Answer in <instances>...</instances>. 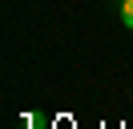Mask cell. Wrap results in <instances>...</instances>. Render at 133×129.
<instances>
[{"instance_id": "cell-2", "label": "cell", "mask_w": 133, "mask_h": 129, "mask_svg": "<svg viewBox=\"0 0 133 129\" xmlns=\"http://www.w3.org/2000/svg\"><path fill=\"white\" fill-rule=\"evenodd\" d=\"M113 4H121V0H113Z\"/></svg>"}, {"instance_id": "cell-1", "label": "cell", "mask_w": 133, "mask_h": 129, "mask_svg": "<svg viewBox=\"0 0 133 129\" xmlns=\"http://www.w3.org/2000/svg\"><path fill=\"white\" fill-rule=\"evenodd\" d=\"M121 24L133 28V0H121Z\"/></svg>"}]
</instances>
